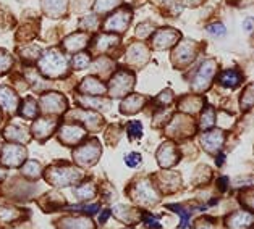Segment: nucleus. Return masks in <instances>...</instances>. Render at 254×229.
<instances>
[{
  "mask_svg": "<svg viewBox=\"0 0 254 229\" xmlns=\"http://www.w3.org/2000/svg\"><path fill=\"white\" fill-rule=\"evenodd\" d=\"M64 46H65L66 50H70V52L81 50V48H84L86 46H88V36L81 34V33H76V34H73L70 37H66Z\"/></svg>",
  "mask_w": 254,
  "mask_h": 229,
  "instance_id": "nucleus-7",
  "label": "nucleus"
},
{
  "mask_svg": "<svg viewBox=\"0 0 254 229\" xmlns=\"http://www.w3.org/2000/svg\"><path fill=\"white\" fill-rule=\"evenodd\" d=\"M207 33L215 36V37H222V36L227 34V29H225V26L222 23H212V24H209V26H207Z\"/></svg>",
  "mask_w": 254,
  "mask_h": 229,
  "instance_id": "nucleus-18",
  "label": "nucleus"
},
{
  "mask_svg": "<svg viewBox=\"0 0 254 229\" xmlns=\"http://www.w3.org/2000/svg\"><path fill=\"white\" fill-rule=\"evenodd\" d=\"M125 163L129 166V168H134L141 163V155L139 153H129V155L125 158Z\"/></svg>",
  "mask_w": 254,
  "mask_h": 229,
  "instance_id": "nucleus-22",
  "label": "nucleus"
},
{
  "mask_svg": "<svg viewBox=\"0 0 254 229\" xmlns=\"http://www.w3.org/2000/svg\"><path fill=\"white\" fill-rule=\"evenodd\" d=\"M141 133H142L141 123L133 121V123H129V125H128V134H129V137H141Z\"/></svg>",
  "mask_w": 254,
  "mask_h": 229,
  "instance_id": "nucleus-21",
  "label": "nucleus"
},
{
  "mask_svg": "<svg viewBox=\"0 0 254 229\" xmlns=\"http://www.w3.org/2000/svg\"><path fill=\"white\" fill-rule=\"evenodd\" d=\"M214 71H215V61L214 60H206L204 63L199 66L197 70V74L194 78V83H193V88L196 91H204L209 86L210 79L214 76Z\"/></svg>",
  "mask_w": 254,
  "mask_h": 229,
  "instance_id": "nucleus-2",
  "label": "nucleus"
},
{
  "mask_svg": "<svg viewBox=\"0 0 254 229\" xmlns=\"http://www.w3.org/2000/svg\"><path fill=\"white\" fill-rule=\"evenodd\" d=\"M220 142H222V134L220 131H214L210 134H206L202 137V144L207 150H212V147H220Z\"/></svg>",
  "mask_w": 254,
  "mask_h": 229,
  "instance_id": "nucleus-13",
  "label": "nucleus"
},
{
  "mask_svg": "<svg viewBox=\"0 0 254 229\" xmlns=\"http://www.w3.org/2000/svg\"><path fill=\"white\" fill-rule=\"evenodd\" d=\"M178 37H180V34L177 33V31H173L172 28H164L156 34V37H154V47L156 48H167V47L175 44V42L178 41Z\"/></svg>",
  "mask_w": 254,
  "mask_h": 229,
  "instance_id": "nucleus-5",
  "label": "nucleus"
},
{
  "mask_svg": "<svg viewBox=\"0 0 254 229\" xmlns=\"http://www.w3.org/2000/svg\"><path fill=\"white\" fill-rule=\"evenodd\" d=\"M144 223H146V226H147V228H151V229H160L159 221H157L156 218H154V216L146 215V216H144Z\"/></svg>",
  "mask_w": 254,
  "mask_h": 229,
  "instance_id": "nucleus-25",
  "label": "nucleus"
},
{
  "mask_svg": "<svg viewBox=\"0 0 254 229\" xmlns=\"http://www.w3.org/2000/svg\"><path fill=\"white\" fill-rule=\"evenodd\" d=\"M42 102H44L46 108L49 107V110H51V111H59V110H62V108H59V105L64 103V98H62L60 95L49 94V95H46L44 98H42Z\"/></svg>",
  "mask_w": 254,
  "mask_h": 229,
  "instance_id": "nucleus-15",
  "label": "nucleus"
},
{
  "mask_svg": "<svg viewBox=\"0 0 254 229\" xmlns=\"http://www.w3.org/2000/svg\"><path fill=\"white\" fill-rule=\"evenodd\" d=\"M251 23H253L251 18H248V20H245V28H246V31H251Z\"/></svg>",
  "mask_w": 254,
  "mask_h": 229,
  "instance_id": "nucleus-28",
  "label": "nucleus"
},
{
  "mask_svg": "<svg viewBox=\"0 0 254 229\" xmlns=\"http://www.w3.org/2000/svg\"><path fill=\"white\" fill-rule=\"evenodd\" d=\"M0 102L5 108H10V110H15L16 107V95L7 88H2L0 86Z\"/></svg>",
  "mask_w": 254,
  "mask_h": 229,
  "instance_id": "nucleus-12",
  "label": "nucleus"
},
{
  "mask_svg": "<svg viewBox=\"0 0 254 229\" xmlns=\"http://www.w3.org/2000/svg\"><path fill=\"white\" fill-rule=\"evenodd\" d=\"M42 3H44L46 13H49V15L54 16V18H57V16L65 13L66 0H42Z\"/></svg>",
  "mask_w": 254,
  "mask_h": 229,
  "instance_id": "nucleus-8",
  "label": "nucleus"
},
{
  "mask_svg": "<svg viewBox=\"0 0 254 229\" xmlns=\"http://www.w3.org/2000/svg\"><path fill=\"white\" fill-rule=\"evenodd\" d=\"M23 157H24V152L21 150L20 147H15V145H8L5 147L3 150V162L7 165H18L20 162H23Z\"/></svg>",
  "mask_w": 254,
  "mask_h": 229,
  "instance_id": "nucleus-9",
  "label": "nucleus"
},
{
  "mask_svg": "<svg viewBox=\"0 0 254 229\" xmlns=\"http://www.w3.org/2000/svg\"><path fill=\"white\" fill-rule=\"evenodd\" d=\"M81 91L86 92V94H92V95H97V94H104L105 92V86L99 81L96 78H86L83 84H81Z\"/></svg>",
  "mask_w": 254,
  "mask_h": 229,
  "instance_id": "nucleus-10",
  "label": "nucleus"
},
{
  "mask_svg": "<svg viewBox=\"0 0 254 229\" xmlns=\"http://www.w3.org/2000/svg\"><path fill=\"white\" fill-rule=\"evenodd\" d=\"M68 68L66 58L62 55L57 48H51L44 53L41 58V71L47 74L49 78H59L62 76Z\"/></svg>",
  "mask_w": 254,
  "mask_h": 229,
  "instance_id": "nucleus-1",
  "label": "nucleus"
},
{
  "mask_svg": "<svg viewBox=\"0 0 254 229\" xmlns=\"http://www.w3.org/2000/svg\"><path fill=\"white\" fill-rule=\"evenodd\" d=\"M133 86V76L127 71L117 73L112 83H110V91H114V95H123L127 91L131 89Z\"/></svg>",
  "mask_w": 254,
  "mask_h": 229,
  "instance_id": "nucleus-3",
  "label": "nucleus"
},
{
  "mask_svg": "<svg viewBox=\"0 0 254 229\" xmlns=\"http://www.w3.org/2000/svg\"><path fill=\"white\" fill-rule=\"evenodd\" d=\"M89 55L86 53H78L75 55V58H73V66L76 68V70H83V68H86L89 65Z\"/></svg>",
  "mask_w": 254,
  "mask_h": 229,
  "instance_id": "nucleus-17",
  "label": "nucleus"
},
{
  "mask_svg": "<svg viewBox=\"0 0 254 229\" xmlns=\"http://www.w3.org/2000/svg\"><path fill=\"white\" fill-rule=\"evenodd\" d=\"M110 213H112V212H110V210H105V212L101 215V218H99V223H105V220H107L109 218V216H110Z\"/></svg>",
  "mask_w": 254,
  "mask_h": 229,
  "instance_id": "nucleus-27",
  "label": "nucleus"
},
{
  "mask_svg": "<svg viewBox=\"0 0 254 229\" xmlns=\"http://www.w3.org/2000/svg\"><path fill=\"white\" fill-rule=\"evenodd\" d=\"M169 208H173V212L178 213L180 216H182V229H185L188 226V220H190V216H191V212H185V210L180 207V205H169Z\"/></svg>",
  "mask_w": 254,
  "mask_h": 229,
  "instance_id": "nucleus-19",
  "label": "nucleus"
},
{
  "mask_svg": "<svg viewBox=\"0 0 254 229\" xmlns=\"http://www.w3.org/2000/svg\"><path fill=\"white\" fill-rule=\"evenodd\" d=\"M241 81V76L238 71L235 70H227L224 74L220 76V84L225 86V88H237Z\"/></svg>",
  "mask_w": 254,
  "mask_h": 229,
  "instance_id": "nucleus-11",
  "label": "nucleus"
},
{
  "mask_svg": "<svg viewBox=\"0 0 254 229\" xmlns=\"http://www.w3.org/2000/svg\"><path fill=\"white\" fill-rule=\"evenodd\" d=\"M224 158H225V157H224V155H222V153H220V155H219V157H217V165H219V166H220L222 163H224Z\"/></svg>",
  "mask_w": 254,
  "mask_h": 229,
  "instance_id": "nucleus-29",
  "label": "nucleus"
},
{
  "mask_svg": "<svg viewBox=\"0 0 254 229\" xmlns=\"http://www.w3.org/2000/svg\"><path fill=\"white\" fill-rule=\"evenodd\" d=\"M10 66H11V58H10V55H8L7 52L0 50V74L7 71Z\"/></svg>",
  "mask_w": 254,
  "mask_h": 229,
  "instance_id": "nucleus-20",
  "label": "nucleus"
},
{
  "mask_svg": "<svg viewBox=\"0 0 254 229\" xmlns=\"http://www.w3.org/2000/svg\"><path fill=\"white\" fill-rule=\"evenodd\" d=\"M129 20H131V13H129V10L123 8L120 10L119 13H115L114 16H110L107 23H105V29L107 31H119V33H122V31H125L128 28L129 24Z\"/></svg>",
  "mask_w": 254,
  "mask_h": 229,
  "instance_id": "nucleus-4",
  "label": "nucleus"
},
{
  "mask_svg": "<svg viewBox=\"0 0 254 229\" xmlns=\"http://www.w3.org/2000/svg\"><path fill=\"white\" fill-rule=\"evenodd\" d=\"M117 37L115 36H107V34H104V36H99L97 37V44H96V48L97 50H107L109 47H112L117 44Z\"/></svg>",
  "mask_w": 254,
  "mask_h": 229,
  "instance_id": "nucleus-14",
  "label": "nucleus"
},
{
  "mask_svg": "<svg viewBox=\"0 0 254 229\" xmlns=\"http://www.w3.org/2000/svg\"><path fill=\"white\" fill-rule=\"evenodd\" d=\"M83 210V212H86L88 215H94V213H97V210H99V207L97 205H88V207H79Z\"/></svg>",
  "mask_w": 254,
  "mask_h": 229,
  "instance_id": "nucleus-26",
  "label": "nucleus"
},
{
  "mask_svg": "<svg viewBox=\"0 0 254 229\" xmlns=\"http://www.w3.org/2000/svg\"><path fill=\"white\" fill-rule=\"evenodd\" d=\"M120 3V0H97V5H96V10L99 13H104V11H109L112 10L114 7Z\"/></svg>",
  "mask_w": 254,
  "mask_h": 229,
  "instance_id": "nucleus-16",
  "label": "nucleus"
},
{
  "mask_svg": "<svg viewBox=\"0 0 254 229\" xmlns=\"http://www.w3.org/2000/svg\"><path fill=\"white\" fill-rule=\"evenodd\" d=\"M202 118H204V121H201V125H202V128H209V126H212L214 125V113H212V108H209L206 113L202 115Z\"/></svg>",
  "mask_w": 254,
  "mask_h": 229,
  "instance_id": "nucleus-23",
  "label": "nucleus"
},
{
  "mask_svg": "<svg viewBox=\"0 0 254 229\" xmlns=\"http://www.w3.org/2000/svg\"><path fill=\"white\" fill-rule=\"evenodd\" d=\"M23 115L24 116H29V118L36 115V103L31 100V98H28V100H26V108L23 110Z\"/></svg>",
  "mask_w": 254,
  "mask_h": 229,
  "instance_id": "nucleus-24",
  "label": "nucleus"
},
{
  "mask_svg": "<svg viewBox=\"0 0 254 229\" xmlns=\"http://www.w3.org/2000/svg\"><path fill=\"white\" fill-rule=\"evenodd\" d=\"M173 55H175V61L177 63H190L191 60L194 58V55H196V50H194V44H193V41H185L182 42L178 47H177V50L173 52Z\"/></svg>",
  "mask_w": 254,
  "mask_h": 229,
  "instance_id": "nucleus-6",
  "label": "nucleus"
}]
</instances>
